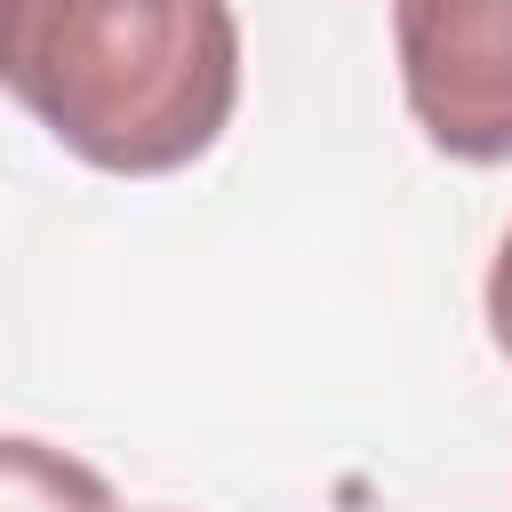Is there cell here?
<instances>
[{
    "instance_id": "2",
    "label": "cell",
    "mask_w": 512,
    "mask_h": 512,
    "mask_svg": "<svg viewBox=\"0 0 512 512\" xmlns=\"http://www.w3.org/2000/svg\"><path fill=\"white\" fill-rule=\"evenodd\" d=\"M392 48L432 152L512 160V0H392Z\"/></svg>"
},
{
    "instance_id": "1",
    "label": "cell",
    "mask_w": 512,
    "mask_h": 512,
    "mask_svg": "<svg viewBox=\"0 0 512 512\" xmlns=\"http://www.w3.org/2000/svg\"><path fill=\"white\" fill-rule=\"evenodd\" d=\"M0 88L88 168H192L240 104L232 0H0Z\"/></svg>"
},
{
    "instance_id": "3",
    "label": "cell",
    "mask_w": 512,
    "mask_h": 512,
    "mask_svg": "<svg viewBox=\"0 0 512 512\" xmlns=\"http://www.w3.org/2000/svg\"><path fill=\"white\" fill-rule=\"evenodd\" d=\"M0 512H120L112 480L48 440L0 432Z\"/></svg>"
},
{
    "instance_id": "4",
    "label": "cell",
    "mask_w": 512,
    "mask_h": 512,
    "mask_svg": "<svg viewBox=\"0 0 512 512\" xmlns=\"http://www.w3.org/2000/svg\"><path fill=\"white\" fill-rule=\"evenodd\" d=\"M488 336L512 360V232L496 240V264H488Z\"/></svg>"
}]
</instances>
